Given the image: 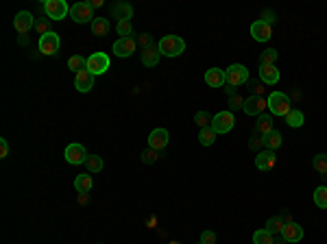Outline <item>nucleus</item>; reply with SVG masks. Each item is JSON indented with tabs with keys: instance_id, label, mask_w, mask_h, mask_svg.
Masks as SVG:
<instances>
[{
	"instance_id": "nucleus-1",
	"label": "nucleus",
	"mask_w": 327,
	"mask_h": 244,
	"mask_svg": "<svg viewBox=\"0 0 327 244\" xmlns=\"http://www.w3.org/2000/svg\"><path fill=\"white\" fill-rule=\"evenodd\" d=\"M157 48H159L164 57H179L186 50V42L179 35H164L159 39V44H157Z\"/></svg>"
},
{
	"instance_id": "nucleus-2",
	"label": "nucleus",
	"mask_w": 327,
	"mask_h": 244,
	"mask_svg": "<svg viewBox=\"0 0 327 244\" xmlns=\"http://www.w3.org/2000/svg\"><path fill=\"white\" fill-rule=\"evenodd\" d=\"M266 103H268L271 116H288L292 111V103L284 92H273V94L266 98Z\"/></svg>"
},
{
	"instance_id": "nucleus-3",
	"label": "nucleus",
	"mask_w": 327,
	"mask_h": 244,
	"mask_svg": "<svg viewBox=\"0 0 327 244\" xmlns=\"http://www.w3.org/2000/svg\"><path fill=\"white\" fill-rule=\"evenodd\" d=\"M225 78H227V83L229 88H240V85H244L249 81V70L244 68V65H240V63H233V65H229V68L225 70Z\"/></svg>"
},
{
	"instance_id": "nucleus-4",
	"label": "nucleus",
	"mask_w": 327,
	"mask_h": 244,
	"mask_svg": "<svg viewBox=\"0 0 327 244\" xmlns=\"http://www.w3.org/2000/svg\"><path fill=\"white\" fill-rule=\"evenodd\" d=\"M70 18L74 20L76 24H92L94 22V9H92L90 3H76L70 7Z\"/></svg>"
},
{
	"instance_id": "nucleus-5",
	"label": "nucleus",
	"mask_w": 327,
	"mask_h": 244,
	"mask_svg": "<svg viewBox=\"0 0 327 244\" xmlns=\"http://www.w3.org/2000/svg\"><path fill=\"white\" fill-rule=\"evenodd\" d=\"M63 157H65V161H68V164H72V166H81V164L88 161L90 155H88V150H85L83 144L72 142V144H68V146H65Z\"/></svg>"
},
{
	"instance_id": "nucleus-6",
	"label": "nucleus",
	"mask_w": 327,
	"mask_h": 244,
	"mask_svg": "<svg viewBox=\"0 0 327 244\" xmlns=\"http://www.w3.org/2000/svg\"><path fill=\"white\" fill-rule=\"evenodd\" d=\"M85 70H90L92 74H105V72L109 70V57L105 55V52H92L88 57V65H85Z\"/></svg>"
},
{
	"instance_id": "nucleus-7",
	"label": "nucleus",
	"mask_w": 327,
	"mask_h": 244,
	"mask_svg": "<svg viewBox=\"0 0 327 244\" xmlns=\"http://www.w3.org/2000/svg\"><path fill=\"white\" fill-rule=\"evenodd\" d=\"M44 13L50 20H63L70 13V7L63 0H46L44 3Z\"/></svg>"
},
{
	"instance_id": "nucleus-8",
	"label": "nucleus",
	"mask_w": 327,
	"mask_h": 244,
	"mask_svg": "<svg viewBox=\"0 0 327 244\" xmlns=\"http://www.w3.org/2000/svg\"><path fill=\"white\" fill-rule=\"evenodd\" d=\"M233 114L231 111H220V114H216L214 116V120H212V129L216 131V135H220V133H229V131L233 129Z\"/></svg>"
},
{
	"instance_id": "nucleus-9",
	"label": "nucleus",
	"mask_w": 327,
	"mask_h": 244,
	"mask_svg": "<svg viewBox=\"0 0 327 244\" xmlns=\"http://www.w3.org/2000/svg\"><path fill=\"white\" fill-rule=\"evenodd\" d=\"M59 46H61V39H59V35L55 31H50V33H46V35L39 37V52H42V55H55L59 50Z\"/></svg>"
},
{
	"instance_id": "nucleus-10",
	"label": "nucleus",
	"mask_w": 327,
	"mask_h": 244,
	"mask_svg": "<svg viewBox=\"0 0 327 244\" xmlns=\"http://www.w3.org/2000/svg\"><path fill=\"white\" fill-rule=\"evenodd\" d=\"M137 48V39L133 37H118L114 42V55L116 57H131Z\"/></svg>"
},
{
	"instance_id": "nucleus-11",
	"label": "nucleus",
	"mask_w": 327,
	"mask_h": 244,
	"mask_svg": "<svg viewBox=\"0 0 327 244\" xmlns=\"http://www.w3.org/2000/svg\"><path fill=\"white\" fill-rule=\"evenodd\" d=\"M33 26H35V16H33L31 11H20L16 18H13V29L18 33H29Z\"/></svg>"
},
{
	"instance_id": "nucleus-12",
	"label": "nucleus",
	"mask_w": 327,
	"mask_h": 244,
	"mask_svg": "<svg viewBox=\"0 0 327 244\" xmlns=\"http://www.w3.org/2000/svg\"><path fill=\"white\" fill-rule=\"evenodd\" d=\"M268 107V103H266V98H262V96H251V98H244V114L247 116H262V111H264Z\"/></svg>"
},
{
	"instance_id": "nucleus-13",
	"label": "nucleus",
	"mask_w": 327,
	"mask_h": 244,
	"mask_svg": "<svg viewBox=\"0 0 327 244\" xmlns=\"http://www.w3.org/2000/svg\"><path fill=\"white\" fill-rule=\"evenodd\" d=\"M168 142H170V135H168L166 129H153L150 131V135H148V146L150 148L164 150L168 146Z\"/></svg>"
},
{
	"instance_id": "nucleus-14",
	"label": "nucleus",
	"mask_w": 327,
	"mask_h": 244,
	"mask_svg": "<svg viewBox=\"0 0 327 244\" xmlns=\"http://www.w3.org/2000/svg\"><path fill=\"white\" fill-rule=\"evenodd\" d=\"M273 35V26L262 22V20H258V22L251 24V37L255 39V42H268Z\"/></svg>"
},
{
	"instance_id": "nucleus-15",
	"label": "nucleus",
	"mask_w": 327,
	"mask_h": 244,
	"mask_svg": "<svg viewBox=\"0 0 327 244\" xmlns=\"http://www.w3.org/2000/svg\"><path fill=\"white\" fill-rule=\"evenodd\" d=\"M74 88L78 92H90L92 88H94V74H92L90 70H81V72H76V76H74Z\"/></svg>"
},
{
	"instance_id": "nucleus-16",
	"label": "nucleus",
	"mask_w": 327,
	"mask_h": 244,
	"mask_svg": "<svg viewBox=\"0 0 327 244\" xmlns=\"http://www.w3.org/2000/svg\"><path fill=\"white\" fill-rule=\"evenodd\" d=\"M205 83L209 85V88H225L227 78H225V70L220 68H209L205 72Z\"/></svg>"
},
{
	"instance_id": "nucleus-17",
	"label": "nucleus",
	"mask_w": 327,
	"mask_h": 244,
	"mask_svg": "<svg viewBox=\"0 0 327 244\" xmlns=\"http://www.w3.org/2000/svg\"><path fill=\"white\" fill-rule=\"evenodd\" d=\"M273 131V116L271 114H262L258 116V122H255V135L266 137Z\"/></svg>"
},
{
	"instance_id": "nucleus-18",
	"label": "nucleus",
	"mask_w": 327,
	"mask_h": 244,
	"mask_svg": "<svg viewBox=\"0 0 327 244\" xmlns=\"http://www.w3.org/2000/svg\"><path fill=\"white\" fill-rule=\"evenodd\" d=\"M281 238H284L288 244H294V242L303 240V229H301L297 222H290V225L284 227V233H281Z\"/></svg>"
},
{
	"instance_id": "nucleus-19",
	"label": "nucleus",
	"mask_w": 327,
	"mask_h": 244,
	"mask_svg": "<svg viewBox=\"0 0 327 244\" xmlns=\"http://www.w3.org/2000/svg\"><path fill=\"white\" fill-rule=\"evenodd\" d=\"M260 78L264 85H275L279 83V70L275 65H260Z\"/></svg>"
},
{
	"instance_id": "nucleus-20",
	"label": "nucleus",
	"mask_w": 327,
	"mask_h": 244,
	"mask_svg": "<svg viewBox=\"0 0 327 244\" xmlns=\"http://www.w3.org/2000/svg\"><path fill=\"white\" fill-rule=\"evenodd\" d=\"M275 161H277L275 150H264V153H258V157H255V166H258V170H271L275 166Z\"/></svg>"
},
{
	"instance_id": "nucleus-21",
	"label": "nucleus",
	"mask_w": 327,
	"mask_h": 244,
	"mask_svg": "<svg viewBox=\"0 0 327 244\" xmlns=\"http://www.w3.org/2000/svg\"><path fill=\"white\" fill-rule=\"evenodd\" d=\"M159 57H161V52L159 48L153 44V46H148L146 50H142V63L146 65V68H155L157 63H159Z\"/></svg>"
},
{
	"instance_id": "nucleus-22",
	"label": "nucleus",
	"mask_w": 327,
	"mask_h": 244,
	"mask_svg": "<svg viewBox=\"0 0 327 244\" xmlns=\"http://www.w3.org/2000/svg\"><path fill=\"white\" fill-rule=\"evenodd\" d=\"M111 13L118 16L120 20H131L133 18V7L127 5V3H116L114 7H111Z\"/></svg>"
},
{
	"instance_id": "nucleus-23",
	"label": "nucleus",
	"mask_w": 327,
	"mask_h": 244,
	"mask_svg": "<svg viewBox=\"0 0 327 244\" xmlns=\"http://www.w3.org/2000/svg\"><path fill=\"white\" fill-rule=\"evenodd\" d=\"M92 33L98 37H105L109 33V20L107 18H94V22H92Z\"/></svg>"
},
{
	"instance_id": "nucleus-24",
	"label": "nucleus",
	"mask_w": 327,
	"mask_h": 244,
	"mask_svg": "<svg viewBox=\"0 0 327 244\" xmlns=\"http://www.w3.org/2000/svg\"><path fill=\"white\" fill-rule=\"evenodd\" d=\"M92 186H94V179H92V175H78L76 179H74V188H76V192H90Z\"/></svg>"
},
{
	"instance_id": "nucleus-25",
	"label": "nucleus",
	"mask_w": 327,
	"mask_h": 244,
	"mask_svg": "<svg viewBox=\"0 0 327 244\" xmlns=\"http://www.w3.org/2000/svg\"><path fill=\"white\" fill-rule=\"evenodd\" d=\"M303 122H305V116H303V111H299V109H292L290 114L286 116V124L288 127H292V129L303 127Z\"/></svg>"
},
{
	"instance_id": "nucleus-26",
	"label": "nucleus",
	"mask_w": 327,
	"mask_h": 244,
	"mask_svg": "<svg viewBox=\"0 0 327 244\" xmlns=\"http://www.w3.org/2000/svg\"><path fill=\"white\" fill-rule=\"evenodd\" d=\"M281 142H284V137H281V133H279V131H275V129L264 137V146H266L268 150L279 148V146H281Z\"/></svg>"
},
{
	"instance_id": "nucleus-27",
	"label": "nucleus",
	"mask_w": 327,
	"mask_h": 244,
	"mask_svg": "<svg viewBox=\"0 0 327 244\" xmlns=\"http://www.w3.org/2000/svg\"><path fill=\"white\" fill-rule=\"evenodd\" d=\"M85 166H88V173L90 175H96V173H101L103 170V157L101 155H90L88 157V161H85Z\"/></svg>"
},
{
	"instance_id": "nucleus-28",
	"label": "nucleus",
	"mask_w": 327,
	"mask_h": 244,
	"mask_svg": "<svg viewBox=\"0 0 327 244\" xmlns=\"http://www.w3.org/2000/svg\"><path fill=\"white\" fill-rule=\"evenodd\" d=\"M312 166H314V170H316V173H320L323 177H327V155H325V153L314 155Z\"/></svg>"
},
{
	"instance_id": "nucleus-29",
	"label": "nucleus",
	"mask_w": 327,
	"mask_h": 244,
	"mask_svg": "<svg viewBox=\"0 0 327 244\" xmlns=\"http://www.w3.org/2000/svg\"><path fill=\"white\" fill-rule=\"evenodd\" d=\"M253 244H273V233L268 229H258L253 233Z\"/></svg>"
},
{
	"instance_id": "nucleus-30",
	"label": "nucleus",
	"mask_w": 327,
	"mask_h": 244,
	"mask_svg": "<svg viewBox=\"0 0 327 244\" xmlns=\"http://www.w3.org/2000/svg\"><path fill=\"white\" fill-rule=\"evenodd\" d=\"M199 142L203 144V146H212V144L216 142V131H214L212 127H209V129H201Z\"/></svg>"
},
{
	"instance_id": "nucleus-31",
	"label": "nucleus",
	"mask_w": 327,
	"mask_h": 244,
	"mask_svg": "<svg viewBox=\"0 0 327 244\" xmlns=\"http://www.w3.org/2000/svg\"><path fill=\"white\" fill-rule=\"evenodd\" d=\"M314 203H316L320 209H327V188L325 186H318L314 190Z\"/></svg>"
},
{
	"instance_id": "nucleus-32",
	"label": "nucleus",
	"mask_w": 327,
	"mask_h": 244,
	"mask_svg": "<svg viewBox=\"0 0 327 244\" xmlns=\"http://www.w3.org/2000/svg\"><path fill=\"white\" fill-rule=\"evenodd\" d=\"M212 120H214V116H209L207 111H196V116H194V122L199 124L201 129H209L212 127Z\"/></svg>"
},
{
	"instance_id": "nucleus-33",
	"label": "nucleus",
	"mask_w": 327,
	"mask_h": 244,
	"mask_svg": "<svg viewBox=\"0 0 327 244\" xmlns=\"http://www.w3.org/2000/svg\"><path fill=\"white\" fill-rule=\"evenodd\" d=\"M275 61H277V50L275 48H266L260 55V65H275Z\"/></svg>"
},
{
	"instance_id": "nucleus-34",
	"label": "nucleus",
	"mask_w": 327,
	"mask_h": 244,
	"mask_svg": "<svg viewBox=\"0 0 327 244\" xmlns=\"http://www.w3.org/2000/svg\"><path fill=\"white\" fill-rule=\"evenodd\" d=\"M85 65H88V59H83L81 55H74V57L68 59V70L81 72V70H85Z\"/></svg>"
},
{
	"instance_id": "nucleus-35",
	"label": "nucleus",
	"mask_w": 327,
	"mask_h": 244,
	"mask_svg": "<svg viewBox=\"0 0 327 244\" xmlns=\"http://www.w3.org/2000/svg\"><path fill=\"white\" fill-rule=\"evenodd\" d=\"M116 31L120 37H131L133 35V29H131V20H118Z\"/></svg>"
},
{
	"instance_id": "nucleus-36",
	"label": "nucleus",
	"mask_w": 327,
	"mask_h": 244,
	"mask_svg": "<svg viewBox=\"0 0 327 244\" xmlns=\"http://www.w3.org/2000/svg\"><path fill=\"white\" fill-rule=\"evenodd\" d=\"M284 227H286L284 218H271V220L266 222V229L271 233H284Z\"/></svg>"
},
{
	"instance_id": "nucleus-37",
	"label": "nucleus",
	"mask_w": 327,
	"mask_h": 244,
	"mask_svg": "<svg viewBox=\"0 0 327 244\" xmlns=\"http://www.w3.org/2000/svg\"><path fill=\"white\" fill-rule=\"evenodd\" d=\"M157 157H159V155H157V150L148 146V148L142 153V161H144V164H155V161H157Z\"/></svg>"
},
{
	"instance_id": "nucleus-38",
	"label": "nucleus",
	"mask_w": 327,
	"mask_h": 244,
	"mask_svg": "<svg viewBox=\"0 0 327 244\" xmlns=\"http://www.w3.org/2000/svg\"><path fill=\"white\" fill-rule=\"evenodd\" d=\"M137 46H142V48H144V50H146V48H148V46H153V37H150V35H148V33H142V35H140V37H137Z\"/></svg>"
},
{
	"instance_id": "nucleus-39",
	"label": "nucleus",
	"mask_w": 327,
	"mask_h": 244,
	"mask_svg": "<svg viewBox=\"0 0 327 244\" xmlns=\"http://www.w3.org/2000/svg\"><path fill=\"white\" fill-rule=\"evenodd\" d=\"M229 107H231V111H235V109H240V107H244V98L242 96H231L229 98Z\"/></svg>"
},
{
	"instance_id": "nucleus-40",
	"label": "nucleus",
	"mask_w": 327,
	"mask_h": 244,
	"mask_svg": "<svg viewBox=\"0 0 327 244\" xmlns=\"http://www.w3.org/2000/svg\"><path fill=\"white\" fill-rule=\"evenodd\" d=\"M35 29L42 33V35H46V33H50L48 29V18H42V20H35Z\"/></svg>"
},
{
	"instance_id": "nucleus-41",
	"label": "nucleus",
	"mask_w": 327,
	"mask_h": 244,
	"mask_svg": "<svg viewBox=\"0 0 327 244\" xmlns=\"http://www.w3.org/2000/svg\"><path fill=\"white\" fill-rule=\"evenodd\" d=\"M201 244H216V233L214 231H203L201 233Z\"/></svg>"
},
{
	"instance_id": "nucleus-42",
	"label": "nucleus",
	"mask_w": 327,
	"mask_h": 244,
	"mask_svg": "<svg viewBox=\"0 0 327 244\" xmlns=\"http://www.w3.org/2000/svg\"><path fill=\"white\" fill-rule=\"evenodd\" d=\"M5 157H9V144L7 140H0V159H5Z\"/></svg>"
},
{
	"instance_id": "nucleus-43",
	"label": "nucleus",
	"mask_w": 327,
	"mask_h": 244,
	"mask_svg": "<svg viewBox=\"0 0 327 244\" xmlns=\"http://www.w3.org/2000/svg\"><path fill=\"white\" fill-rule=\"evenodd\" d=\"M249 146H251L253 150L255 148H260V146H264V137H260V135H255L253 140H251V144H249Z\"/></svg>"
},
{
	"instance_id": "nucleus-44",
	"label": "nucleus",
	"mask_w": 327,
	"mask_h": 244,
	"mask_svg": "<svg viewBox=\"0 0 327 244\" xmlns=\"http://www.w3.org/2000/svg\"><path fill=\"white\" fill-rule=\"evenodd\" d=\"M275 20H277V18H275V13H273V11H264V18H262V22H266V24H273Z\"/></svg>"
},
{
	"instance_id": "nucleus-45",
	"label": "nucleus",
	"mask_w": 327,
	"mask_h": 244,
	"mask_svg": "<svg viewBox=\"0 0 327 244\" xmlns=\"http://www.w3.org/2000/svg\"><path fill=\"white\" fill-rule=\"evenodd\" d=\"M90 5H92V9H98V7H101V5H103V0H92V3H90Z\"/></svg>"
},
{
	"instance_id": "nucleus-46",
	"label": "nucleus",
	"mask_w": 327,
	"mask_h": 244,
	"mask_svg": "<svg viewBox=\"0 0 327 244\" xmlns=\"http://www.w3.org/2000/svg\"><path fill=\"white\" fill-rule=\"evenodd\" d=\"M275 244H288V242H286V240H284V238H281V240H279V242H275Z\"/></svg>"
},
{
	"instance_id": "nucleus-47",
	"label": "nucleus",
	"mask_w": 327,
	"mask_h": 244,
	"mask_svg": "<svg viewBox=\"0 0 327 244\" xmlns=\"http://www.w3.org/2000/svg\"><path fill=\"white\" fill-rule=\"evenodd\" d=\"M199 244H201V242H199Z\"/></svg>"
}]
</instances>
